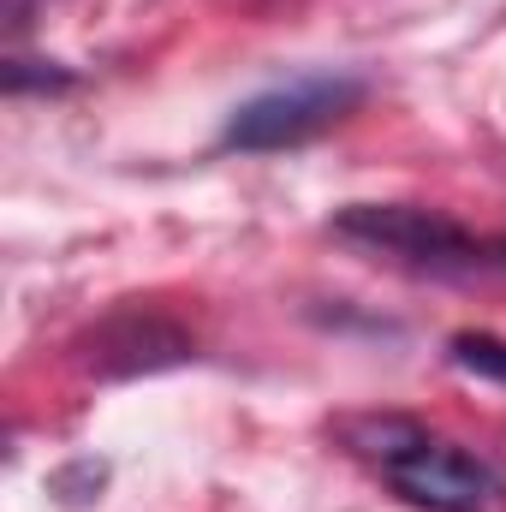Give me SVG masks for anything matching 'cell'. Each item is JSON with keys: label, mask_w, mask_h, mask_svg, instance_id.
I'll list each match as a JSON object with an SVG mask.
<instances>
[{"label": "cell", "mask_w": 506, "mask_h": 512, "mask_svg": "<svg viewBox=\"0 0 506 512\" xmlns=\"http://www.w3.org/2000/svg\"><path fill=\"white\" fill-rule=\"evenodd\" d=\"M191 358V340L161 322V316H114L108 328H96L90 340V364L102 376H137V370H167V364H185Z\"/></svg>", "instance_id": "4"}, {"label": "cell", "mask_w": 506, "mask_h": 512, "mask_svg": "<svg viewBox=\"0 0 506 512\" xmlns=\"http://www.w3.org/2000/svg\"><path fill=\"white\" fill-rule=\"evenodd\" d=\"M358 102H364V78H352V72H310V78L274 84L233 108V120L221 126V149H239V155L298 149L328 126H340Z\"/></svg>", "instance_id": "1"}, {"label": "cell", "mask_w": 506, "mask_h": 512, "mask_svg": "<svg viewBox=\"0 0 506 512\" xmlns=\"http://www.w3.org/2000/svg\"><path fill=\"white\" fill-rule=\"evenodd\" d=\"M340 435H346V447H352V453H364V459H376V465L399 459L405 447H417V441H423V429H417V423H405V417H358V423H346Z\"/></svg>", "instance_id": "5"}, {"label": "cell", "mask_w": 506, "mask_h": 512, "mask_svg": "<svg viewBox=\"0 0 506 512\" xmlns=\"http://www.w3.org/2000/svg\"><path fill=\"white\" fill-rule=\"evenodd\" d=\"M453 364L459 370H471V376H483V382H501L506 387V340L501 334H483V328H465V334H453Z\"/></svg>", "instance_id": "6"}, {"label": "cell", "mask_w": 506, "mask_h": 512, "mask_svg": "<svg viewBox=\"0 0 506 512\" xmlns=\"http://www.w3.org/2000/svg\"><path fill=\"white\" fill-rule=\"evenodd\" d=\"M381 471H387L399 501H411L423 512H483L495 507L506 489L489 459H477L465 447H447V441H429V435L417 447H405L399 459H387Z\"/></svg>", "instance_id": "3"}, {"label": "cell", "mask_w": 506, "mask_h": 512, "mask_svg": "<svg viewBox=\"0 0 506 512\" xmlns=\"http://www.w3.org/2000/svg\"><path fill=\"white\" fill-rule=\"evenodd\" d=\"M30 6H36V0H6V6H0V12H6V30H24V24H30Z\"/></svg>", "instance_id": "8"}, {"label": "cell", "mask_w": 506, "mask_h": 512, "mask_svg": "<svg viewBox=\"0 0 506 512\" xmlns=\"http://www.w3.org/2000/svg\"><path fill=\"white\" fill-rule=\"evenodd\" d=\"M0 84H6V96H30V90H66L72 72L54 66V60H6L0 66Z\"/></svg>", "instance_id": "7"}, {"label": "cell", "mask_w": 506, "mask_h": 512, "mask_svg": "<svg viewBox=\"0 0 506 512\" xmlns=\"http://www.w3.org/2000/svg\"><path fill=\"white\" fill-rule=\"evenodd\" d=\"M334 233L346 245L399 256L411 268H471V262H483V245L459 221H447L441 209H423V203H346V209H334Z\"/></svg>", "instance_id": "2"}, {"label": "cell", "mask_w": 506, "mask_h": 512, "mask_svg": "<svg viewBox=\"0 0 506 512\" xmlns=\"http://www.w3.org/2000/svg\"><path fill=\"white\" fill-rule=\"evenodd\" d=\"M495 262H506V239H495Z\"/></svg>", "instance_id": "9"}]
</instances>
